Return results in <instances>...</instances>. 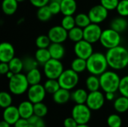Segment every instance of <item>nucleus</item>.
<instances>
[{"label": "nucleus", "mask_w": 128, "mask_h": 127, "mask_svg": "<svg viewBox=\"0 0 128 127\" xmlns=\"http://www.w3.org/2000/svg\"><path fill=\"white\" fill-rule=\"evenodd\" d=\"M109 67L115 70H121L128 66V49L122 46L109 49L106 53Z\"/></svg>", "instance_id": "f257e3e1"}, {"label": "nucleus", "mask_w": 128, "mask_h": 127, "mask_svg": "<svg viewBox=\"0 0 128 127\" xmlns=\"http://www.w3.org/2000/svg\"><path fill=\"white\" fill-rule=\"evenodd\" d=\"M87 70L90 74L100 76L107 70L109 67L106 55L101 52H94L87 60Z\"/></svg>", "instance_id": "f03ea898"}, {"label": "nucleus", "mask_w": 128, "mask_h": 127, "mask_svg": "<svg viewBox=\"0 0 128 127\" xmlns=\"http://www.w3.org/2000/svg\"><path fill=\"white\" fill-rule=\"evenodd\" d=\"M100 88L105 92H114L118 91L121 78L118 74L114 71L106 70L100 76Z\"/></svg>", "instance_id": "7ed1b4c3"}, {"label": "nucleus", "mask_w": 128, "mask_h": 127, "mask_svg": "<svg viewBox=\"0 0 128 127\" xmlns=\"http://www.w3.org/2000/svg\"><path fill=\"white\" fill-rule=\"evenodd\" d=\"M30 85L28 82L26 75L20 73L14 74V76L9 79L8 88L10 92L14 95H22L27 92Z\"/></svg>", "instance_id": "20e7f679"}, {"label": "nucleus", "mask_w": 128, "mask_h": 127, "mask_svg": "<svg viewBox=\"0 0 128 127\" xmlns=\"http://www.w3.org/2000/svg\"><path fill=\"white\" fill-rule=\"evenodd\" d=\"M121 40L120 33L110 28L103 30L99 42L104 48L109 49L119 46Z\"/></svg>", "instance_id": "39448f33"}, {"label": "nucleus", "mask_w": 128, "mask_h": 127, "mask_svg": "<svg viewBox=\"0 0 128 127\" xmlns=\"http://www.w3.org/2000/svg\"><path fill=\"white\" fill-rule=\"evenodd\" d=\"M79 80V73L73 70L71 68L64 70L58 79L61 88L69 91L74 89L78 85Z\"/></svg>", "instance_id": "423d86ee"}, {"label": "nucleus", "mask_w": 128, "mask_h": 127, "mask_svg": "<svg viewBox=\"0 0 128 127\" xmlns=\"http://www.w3.org/2000/svg\"><path fill=\"white\" fill-rule=\"evenodd\" d=\"M64 70L63 64L60 60L51 58L44 64V73L47 79H58Z\"/></svg>", "instance_id": "0eeeda50"}, {"label": "nucleus", "mask_w": 128, "mask_h": 127, "mask_svg": "<svg viewBox=\"0 0 128 127\" xmlns=\"http://www.w3.org/2000/svg\"><path fill=\"white\" fill-rule=\"evenodd\" d=\"M72 117L78 124H87L92 118V110L85 104H76L72 109Z\"/></svg>", "instance_id": "6e6552de"}, {"label": "nucleus", "mask_w": 128, "mask_h": 127, "mask_svg": "<svg viewBox=\"0 0 128 127\" xmlns=\"http://www.w3.org/2000/svg\"><path fill=\"white\" fill-rule=\"evenodd\" d=\"M46 91L44 85L40 83L37 85H30L27 91V97L29 101L35 104L43 102L46 97Z\"/></svg>", "instance_id": "1a4fd4ad"}, {"label": "nucleus", "mask_w": 128, "mask_h": 127, "mask_svg": "<svg viewBox=\"0 0 128 127\" xmlns=\"http://www.w3.org/2000/svg\"><path fill=\"white\" fill-rule=\"evenodd\" d=\"M74 51L76 57L85 60H87L94 53L92 43L84 39L75 43Z\"/></svg>", "instance_id": "9d476101"}, {"label": "nucleus", "mask_w": 128, "mask_h": 127, "mask_svg": "<svg viewBox=\"0 0 128 127\" xmlns=\"http://www.w3.org/2000/svg\"><path fill=\"white\" fill-rule=\"evenodd\" d=\"M103 30L100 26L96 23H91L83 28V39L91 43H95L100 41Z\"/></svg>", "instance_id": "9b49d317"}, {"label": "nucleus", "mask_w": 128, "mask_h": 127, "mask_svg": "<svg viewBox=\"0 0 128 127\" xmlns=\"http://www.w3.org/2000/svg\"><path fill=\"white\" fill-rule=\"evenodd\" d=\"M105 100V96L99 90L96 91H92L88 95L86 104L92 111H98L104 106Z\"/></svg>", "instance_id": "f8f14e48"}, {"label": "nucleus", "mask_w": 128, "mask_h": 127, "mask_svg": "<svg viewBox=\"0 0 128 127\" xmlns=\"http://www.w3.org/2000/svg\"><path fill=\"white\" fill-rule=\"evenodd\" d=\"M108 12L109 10L102 4H97L89 10L88 15L92 23L99 24L106 20L108 16Z\"/></svg>", "instance_id": "ddd939ff"}, {"label": "nucleus", "mask_w": 128, "mask_h": 127, "mask_svg": "<svg viewBox=\"0 0 128 127\" xmlns=\"http://www.w3.org/2000/svg\"><path fill=\"white\" fill-rule=\"evenodd\" d=\"M47 35L52 43H62L68 38V31L62 25H55L49 30Z\"/></svg>", "instance_id": "4468645a"}, {"label": "nucleus", "mask_w": 128, "mask_h": 127, "mask_svg": "<svg viewBox=\"0 0 128 127\" xmlns=\"http://www.w3.org/2000/svg\"><path fill=\"white\" fill-rule=\"evenodd\" d=\"M15 57L14 46L8 42H2L0 44V61L8 63Z\"/></svg>", "instance_id": "2eb2a0df"}, {"label": "nucleus", "mask_w": 128, "mask_h": 127, "mask_svg": "<svg viewBox=\"0 0 128 127\" xmlns=\"http://www.w3.org/2000/svg\"><path fill=\"white\" fill-rule=\"evenodd\" d=\"M2 117L4 121H7L10 125H14V124L20 118L18 107L10 106L8 108L4 109Z\"/></svg>", "instance_id": "dca6fc26"}, {"label": "nucleus", "mask_w": 128, "mask_h": 127, "mask_svg": "<svg viewBox=\"0 0 128 127\" xmlns=\"http://www.w3.org/2000/svg\"><path fill=\"white\" fill-rule=\"evenodd\" d=\"M18 110L20 118L29 119L32 115H34V103L28 100L22 101L18 106Z\"/></svg>", "instance_id": "f3484780"}, {"label": "nucleus", "mask_w": 128, "mask_h": 127, "mask_svg": "<svg viewBox=\"0 0 128 127\" xmlns=\"http://www.w3.org/2000/svg\"><path fill=\"white\" fill-rule=\"evenodd\" d=\"M61 4V13L64 16H73L77 9L75 0H62Z\"/></svg>", "instance_id": "a211bd4d"}, {"label": "nucleus", "mask_w": 128, "mask_h": 127, "mask_svg": "<svg viewBox=\"0 0 128 127\" xmlns=\"http://www.w3.org/2000/svg\"><path fill=\"white\" fill-rule=\"evenodd\" d=\"M71 98V94L69 90L61 88L55 94H52L53 101L57 104H64L67 103Z\"/></svg>", "instance_id": "6ab92c4d"}, {"label": "nucleus", "mask_w": 128, "mask_h": 127, "mask_svg": "<svg viewBox=\"0 0 128 127\" xmlns=\"http://www.w3.org/2000/svg\"><path fill=\"white\" fill-rule=\"evenodd\" d=\"M50 55L52 58L61 60L65 55V49L62 43H51L50 46L48 47Z\"/></svg>", "instance_id": "aec40b11"}, {"label": "nucleus", "mask_w": 128, "mask_h": 127, "mask_svg": "<svg viewBox=\"0 0 128 127\" xmlns=\"http://www.w3.org/2000/svg\"><path fill=\"white\" fill-rule=\"evenodd\" d=\"M128 26V20L124 16H118L113 19L110 23V28L120 34L124 32Z\"/></svg>", "instance_id": "412c9836"}, {"label": "nucleus", "mask_w": 128, "mask_h": 127, "mask_svg": "<svg viewBox=\"0 0 128 127\" xmlns=\"http://www.w3.org/2000/svg\"><path fill=\"white\" fill-rule=\"evenodd\" d=\"M18 3L16 0H3L2 4L3 13L8 16L14 14L18 8Z\"/></svg>", "instance_id": "4be33fe9"}, {"label": "nucleus", "mask_w": 128, "mask_h": 127, "mask_svg": "<svg viewBox=\"0 0 128 127\" xmlns=\"http://www.w3.org/2000/svg\"><path fill=\"white\" fill-rule=\"evenodd\" d=\"M88 94L83 88H78L71 94V99L76 104H85L86 103Z\"/></svg>", "instance_id": "5701e85b"}, {"label": "nucleus", "mask_w": 128, "mask_h": 127, "mask_svg": "<svg viewBox=\"0 0 128 127\" xmlns=\"http://www.w3.org/2000/svg\"><path fill=\"white\" fill-rule=\"evenodd\" d=\"M115 110L118 113H125L128 111V97L122 96L115 100L113 103Z\"/></svg>", "instance_id": "b1692460"}, {"label": "nucleus", "mask_w": 128, "mask_h": 127, "mask_svg": "<svg viewBox=\"0 0 128 127\" xmlns=\"http://www.w3.org/2000/svg\"><path fill=\"white\" fill-rule=\"evenodd\" d=\"M86 85L88 91H89L90 92L98 91L99 88H100V78L98 77V76L91 74V76H89L86 79Z\"/></svg>", "instance_id": "393cba45"}, {"label": "nucleus", "mask_w": 128, "mask_h": 127, "mask_svg": "<svg viewBox=\"0 0 128 127\" xmlns=\"http://www.w3.org/2000/svg\"><path fill=\"white\" fill-rule=\"evenodd\" d=\"M26 77H27L29 85H37V84L40 83L42 75H41L40 71L38 68H34L27 72Z\"/></svg>", "instance_id": "a878e982"}, {"label": "nucleus", "mask_w": 128, "mask_h": 127, "mask_svg": "<svg viewBox=\"0 0 128 127\" xmlns=\"http://www.w3.org/2000/svg\"><path fill=\"white\" fill-rule=\"evenodd\" d=\"M34 58L40 64L43 65L52 58L48 49H38L35 52Z\"/></svg>", "instance_id": "bb28decb"}, {"label": "nucleus", "mask_w": 128, "mask_h": 127, "mask_svg": "<svg viewBox=\"0 0 128 127\" xmlns=\"http://www.w3.org/2000/svg\"><path fill=\"white\" fill-rule=\"evenodd\" d=\"M70 68L76 72L77 73H81L87 70V62L86 60L76 57L74 59L70 64Z\"/></svg>", "instance_id": "cd10ccee"}, {"label": "nucleus", "mask_w": 128, "mask_h": 127, "mask_svg": "<svg viewBox=\"0 0 128 127\" xmlns=\"http://www.w3.org/2000/svg\"><path fill=\"white\" fill-rule=\"evenodd\" d=\"M83 37V28L80 27L76 25L74 28L68 31V38L74 43L82 40Z\"/></svg>", "instance_id": "c85d7f7f"}, {"label": "nucleus", "mask_w": 128, "mask_h": 127, "mask_svg": "<svg viewBox=\"0 0 128 127\" xmlns=\"http://www.w3.org/2000/svg\"><path fill=\"white\" fill-rule=\"evenodd\" d=\"M10 70L13 72L14 74L20 73L23 70V61L22 59L20 58L14 57L12 60L8 62Z\"/></svg>", "instance_id": "c756f323"}, {"label": "nucleus", "mask_w": 128, "mask_h": 127, "mask_svg": "<svg viewBox=\"0 0 128 127\" xmlns=\"http://www.w3.org/2000/svg\"><path fill=\"white\" fill-rule=\"evenodd\" d=\"M44 86L45 88L46 93L51 94H55L58 90H59L61 88V86L59 85L58 79H47V80L45 82Z\"/></svg>", "instance_id": "7c9ffc66"}, {"label": "nucleus", "mask_w": 128, "mask_h": 127, "mask_svg": "<svg viewBox=\"0 0 128 127\" xmlns=\"http://www.w3.org/2000/svg\"><path fill=\"white\" fill-rule=\"evenodd\" d=\"M52 13H51L48 5L39 7L37 11V17L41 22H46L51 19Z\"/></svg>", "instance_id": "2f4dec72"}, {"label": "nucleus", "mask_w": 128, "mask_h": 127, "mask_svg": "<svg viewBox=\"0 0 128 127\" xmlns=\"http://www.w3.org/2000/svg\"><path fill=\"white\" fill-rule=\"evenodd\" d=\"M75 21H76V25L82 28H85L86 27H87L88 25L92 23L88 15L84 13H78L75 16Z\"/></svg>", "instance_id": "473e14b6"}, {"label": "nucleus", "mask_w": 128, "mask_h": 127, "mask_svg": "<svg viewBox=\"0 0 128 127\" xmlns=\"http://www.w3.org/2000/svg\"><path fill=\"white\" fill-rule=\"evenodd\" d=\"M51 40L48 35H39L35 40V45L38 49H48L51 44Z\"/></svg>", "instance_id": "72a5a7b5"}, {"label": "nucleus", "mask_w": 128, "mask_h": 127, "mask_svg": "<svg viewBox=\"0 0 128 127\" xmlns=\"http://www.w3.org/2000/svg\"><path fill=\"white\" fill-rule=\"evenodd\" d=\"M47 113H48V108L43 102L34 104V115L38 116L40 118H44L47 115Z\"/></svg>", "instance_id": "f704fd0d"}, {"label": "nucleus", "mask_w": 128, "mask_h": 127, "mask_svg": "<svg viewBox=\"0 0 128 127\" xmlns=\"http://www.w3.org/2000/svg\"><path fill=\"white\" fill-rule=\"evenodd\" d=\"M23 61V70L26 72L33 70L34 68H38V65L39 63L36 60L35 58L32 57H26L24 59H22Z\"/></svg>", "instance_id": "c9c22d12"}, {"label": "nucleus", "mask_w": 128, "mask_h": 127, "mask_svg": "<svg viewBox=\"0 0 128 127\" xmlns=\"http://www.w3.org/2000/svg\"><path fill=\"white\" fill-rule=\"evenodd\" d=\"M13 102L10 94L6 91H2L0 93V106L3 109L8 108L11 106Z\"/></svg>", "instance_id": "e433bc0d"}, {"label": "nucleus", "mask_w": 128, "mask_h": 127, "mask_svg": "<svg viewBox=\"0 0 128 127\" xmlns=\"http://www.w3.org/2000/svg\"><path fill=\"white\" fill-rule=\"evenodd\" d=\"M61 25L65 28L67 31H69L74 28L76 26V21H75V17L73 16H64V17L62 19L61 22Z\"/></svg>", "instance_id": "4c0bfd02"}, {"label": "nucleus", "mask_w": 128, "mask_h": 127, "mask_svg": "<svg viewBox=\"0 0 128 127\" xmlns=\"http://www.w3.org/2000/svg\"><path fill=\"white\" fill-rule=\"evenodd\" d=\"M106 123L109 127H122V120L118 115L112 114L107 118Z\"/></svg>", "instance_id": "58836bf2"}, {"label": "nucleus", "mask_w": 128, "mask_h": 127, "mask_svg": "<svg viewBox=\"0 0 128 127\" xmlns=\"http://www.w3.org/2000/svg\"><path fill=\"white\" fill-rule=\"evenodd\" d=\"M116 10L119 16L124 17L128 16V0H120Z\"/></svg>", "instance_id": "ea45409f"}, {"label": "nucleus", "mask_w": 128, "mask_h": 127, "mask_svg": "<svg viewBox=\"0 0 128 127\" xmlns=\"http://www.w3.org/2000/svg\"><path fill=\"white\" fill-rule=\"evenodd\" d=\"M28 120V127H46V124L43 118H40L36 115H32Z\"/></svg>", "instance_id": "a19ab883"}, {"label": "nucleus", "mask_w": 128, "mask_h": 127, "mask_svg": "<svg viewBox=\"0 0 128 127\" xmlns=\"http://www.w3.org/2000/svg\"><path fill=\"white\" fill-rule=\"evenodd\" d=\"M118 91L122 96L128 97V75L121 78Z\"/></svg>", "instance_id": "79ce46f5"}, {"label": "nucleus", "mask_w": 128, "mask_h": 127, "mask_svg": "<svg viewBox=\"0 0 128 127\" xmlns=\"http://www.w3.org/2000/svg\"><path fill=\"white\" fill-rule=\"evenodd\" d=\"M119 3V0H100V4H102L108 10H116Z\"/></svg>", "instance_id": "37998d69"}, {"label": "nucleus", "mask_w": 128, "mask_h": 127, "mask_svg": "<svg viewBox=\"0 0 128 127\" xmlns=\"http://www.w3.org/2000/svg\"><path fill=\"white\" fill-rule=\"evenodd\" d=\"M48 7L52 15H57L61 13V4L58 1H50L48 4Z\"/></svg>", "instance_id": "c03bdc74"}, {"label": "nucleus", "mask_w": 128, "mask_h": 127, "mask_svg": "<svg viewBox=\"0 0 128 127\" xmlns=\"http://www.w3.org/2000/svg\"><path fill=\"white\" fill-rule=\"evenodd\" d=\"M29 1L34 7L39 8V7L48 5L50 0H29Z\"/></svg>", "instance_id": "a18cd8bd"}, {"label": "nucleus", "mask_w": 128, "mask_h": 127, "mask_svg": "<svg viewBox=\"0 0 128 127\" xmlns=\"http://www.w3.org/2000/svg\"><path fill=\"white\" fill-rule=\"evenodd\" d=\"M63 124L64 127H76L78 125L77 122L75 121V119L73 117L67 118L66 119H64Z\"/></svg>", "instance_id": "49530a36"}, {"label": "nucleus", "mask_w": 128, "mask_h": 127, "mask_svg": "<svg viewBox=\"0 0 128 127\" xmlns=\"http://www.w3.org/2000/svg\"><path fill=\"white\" fill-rule=\"evenodd\" d=\"M14 127H28L29 124H28V120L22 118H20L15 124H14Z\"/></svg>", "instance_id": "de8ad7c7"}, {"label": "nucleus", "mask_w": 128, "mask_h": 127, "mask_svg": "<svg viewBox=\"0 0 128 127\" xmlns=\"http://www.w3.org/2000/svg\"><path fill=\"white\" fill-rule=\"evenodd\" d=\"M10 71V67L8 63L6 62H1L0 64V73L2 75H6L7 73Z\"/></svg>", "instance_id": "09e8293b"}, {"label": "nucleus", "mask_w": 128, "mask_h": 127, "mask_svg": "<svg viewBox=\"0 0 128 127\" xmlns=\"http://www.w3.org/2000/svg\"><path fill=\"white\" fill-rule=\"evenodd\" d=\"M105 98L108 101H112L115 99V93L114 92H107V93H106Z\"/></svg>", "instance_id": "8fccbe9b"}, {"label": "nucleus", "mask_w": 128, "mask_h": 127, "mask_svg": "<svg viewBox=\"0 0 128 127\" xmlns=\"http://www.w3.org/2000/svg\"><path fill=\"white\" fill-rule=\"evenodd\" d=\"M0 127H10V124H8L7 121H5L3 120L0 123Z\"/></svg>", "instance_id": "3c124183"}, {"label": "nucleus", "mask_w": 128, "mask_h": 127, "mask_svg": "<svg viewBox=\"0 0 128 127\" xmlns=\"http://www.w3.org/2000/svg\"><path fill=\"white\" fill-rule=\"evenodd\" d=\"M14 73L10 70L8 73H7V74H6V76H7V78H8V79H11V78L14 76Z\"/></svg>", "instance_id": "603ef678"}, {"label": "nucleus", "mask_w": 128, "mask_h": 127, "mask_svg": "<svg viewBox=\"0 0 128 127\" xmlns=\"http://www.w3.org/2000/svg\"><path fill=\"white\" fill-rule=\"evenodd\" d=\"M76 127H90L88 124H78Z\"/></svg>", "instance_id": "864d4df0"}, {"label": "nucleus", "mask_w": 128, "mask_h": 127, "mask_svg": "<svg viewBox=\"0 0 128 127\" xmlns=\"http://www.w3.org/2000/svg\"><path fill=\"white\" fill-rule=\"evenodd\" d=\"M50 1H58V2H59V3H61L62 0H50Z\"/></svg>", "instance_id": "5fc2aeb1"}, {"label": "nucleus", "mask_w": 128, "mask_h": 127, "mask_svg": "<svg viewBox=\"0 0 128 127\" xmlns=\"http://www.w3.org/2000/svg\"><path fill=\"white\" fill-rule=\"evenodd\" d=\"M16 1L20 3V2H22V1H24L25 0H16Z\"/></svg>", "instance_id": "6e6d98bb"}]
</instances>
